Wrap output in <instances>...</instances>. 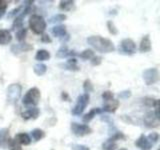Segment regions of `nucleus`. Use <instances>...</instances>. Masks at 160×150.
<instances>
[{
    "mask_svg": "<svg viewBox=\"0 0 160 150\" xmlns=\"http://www.w3.org/2000/svg\"><path fill=\"white\" fill-rule=\"evenodd\" d=\"M102 99L104 100V102H107V101H110V100L114 99V93L112 91H109V90H107V91H104L102 93Z\"/></svg>",
    "mask_w": 160,
    "mask_h": 150,
    "instance_id": "4c0bfd02",
    "label": "nucleus"
},
{
    "mask_svg": "<svg viewBox=\"0 0 160 150\" xmlns=\"http://www.w3.org/2000/svg\"><path fill=\"white\" fill-rule=\"evenodd\" d=\"M78 56L81 59H84V60H90L95 56V54H94V51L92 49H85L81 53L78 54Z\"/></svg>",
    "mask_w": 160,
    "mask_h": 150,
    "instance_id": "7c9ffc66",
    "label": "nucleus"
},
{
    "mask_svg": "<svg viewBox=\"0 0 160 150\" xmlns=\"http://www.w3.org/2000/svg\"><path fill=\"white\" fill-rule=\"evenodd\" d=\"M23 9H24V4H20L19 6H17L16 8H14V9H12L10 12H8V14H7V18H8V19L15 18V17L18 16V15L23 11Z\"/></svg>",
    "mask_w": 160,
    "mask_h": 150,
    "instance_id": "c85d7f7f",
    "label": "nucleus"
},
{
    "mask_svg": "<svg viewBox=\"0 0 160 150\" xmlns=\"http://www.w3.org/2000/svg\"><path fill=\"white\" fill-rule=\"evenodd\" d=\"M101 113H102L101 108H98V107H96V108H92L88 113H86V114H85L84 116L82 117V121H83L84 124H88L95 116H96V115L101 114Z\"/></svg>",
    "mask_w": 160,
    "mask_h": 150,
    "instance_id": "412c9836",
    "label": "nucleus"
},
{
    "mask_svg": "<svg viewBox=\"0 0 160 150\" xmlns=\"http://www.w3.org/2000/svg\"><path fill=\"white\" fill-rule=\"evenodd\" d=\"M89 100H90L89 94L84 93V94L79 95L76 100V104H75V106L71 110V114L74 115V116H79V115H81L84 112L86 106L89 104Z\"/></svg>",
    "mask_w": 160,
    "mask_h": 150,
    "instance_id": "39448f33",
    "label": "nucleus"
},
{
    "mask_svg": "<svg viewBox=\"0 0 160 150\" xmlns=\"http://www.w3.org/2000/svg\"><path fill=\"white\" fill-rule=\"evenodd\" d=\"M90 62L93 66H98L102 63V57L101 56H94L92 59H90Z\"/></svg>",
    "mask_w": 160,
    "mask_h": 150,
    "instance_id": "ea45409f",
    "label": "nucleus"
},
{
    "mask_svg": "<svg viewBox=\"0 0 160 150\" xmlns=\"http://www.w3.org/2000/svg\"><path fill=\"white\" fill-rule=\"evenodd\" d=\"M51 150H53V149H51Z\"/></svg>",
    "mask_w": 160,
    "mask_h": 150,
    "instance_id": "49530a36",
    "label": "nucleus"
},
{
    "mask_svg": "<svg viewBox=\"0 0 160 150\" xmlns=\"http://www.w3.org/2000/svg\"><path fill=\"white\" fill-rule=\"evenodd\" d=\"M72 150H90V148L86 145H82V144H72L71 145Z\"/></svg>",
    "mask_w": 160,
    "mask_h": 150,
    "instance_id": "a19ab883",
    "label": "nucleus"
},
{
    "mask_svg": "<svg viewBox=\"0 0 160 150\" xmlns=\"http://www.w3.org/2000/svg\"><path fill=\"white\" fill-rule=\"evenodd\" d=\"M40 114V109L38 107H32V108H28L27 110H25L21 113V117L23 120H35L37 119Z\"/></svg>",
    "mask_w": 160,
    "mask_h": 150,
    "instance_id": "ddd939ff",
    "label": "nucleus"
},
{
    "mask_svg": "<svg viewBox=\"0 0 160 150\" xmlns=\"http://www.w3.org/2000/svg\"><path fill=\"white\" fill-rule=\"evenodd\" d=\"M118 150H127L126 148H119Z\"/></svg>",
    "mask_w": 160,
    "mask_h": 150,
    "instance_id": "a18cd8bd",
    "label": "nucleus"
},
{
    "mask_svg": "<svg viewBox=\"0 0 160 150\" xmlns=\"http://www.w3.org/2000/svg\"><path fill=\"white\" fill-rule=\"evenodd\" d=\"M101 120H102V121H105V122H108L109 125L113 124V121H111V120H110V117L107 116V115H102V116H101Z\"/></svg>",
    "mask_w": 160,
    "mask_h": 150,
    "instance_id": "c03bdc74",
    "label": "nucleus"
},
{
    "mask_svg": "<svg viewBox=\"0 0 160 150\" xmlns=\"http://www.w3.org/2000/svg\"><path fill=\"white\" fill-rule=\"evenodd\" d=\"M144 124L148 128H156L159 126V119L155 117L153 111H148L144 116Z\"/></svg>",
    "mask_w": 160,
    "mask_h": 150,
    "instance_id": "9b49d317",
    "label": "nucleus"
},
{
    "mask_svg": "<svg viewBox=\"0 0 160 150\" xmlns=\"http://www.w3.org/2000/svg\"><path fill=\"white\" fill-rule=\"evenodd\" d=\"M120 105V102L119 100H116V99H112L110 100V101H107V102H104L103 104V107L101 108L102 112H106V113H115L116 112V110L118 109Z\"/></svg>",
    "mask_w": 160,
    "mask_h": 150,
    "instance_id": "f8f14e48",
    "label": "nucleus"
},
{
    "mask_svg": "<svg viewBox=\"0 0 160 150\" xmlns=\"http://www.w3.org/2000/svg\"><path fill=\"white\" fill-rule=\"evenodd\" d=\"M8 148L9 150H23L21 145L18 144L14 139H11L8 143Z\"/></svg>",
    "mask_w": 160,
    "mask_h": 150,
    "instance_id": "e433bc0d",
    "label": "nucleus"
},
{
    "mask_svg": "<svg viewBox=\"0 0 160 150\" xmlns=\"http://www.w3.org/2000/svg\"><path fill=\"white\" fill-rule=\"evenodd\" d=\"M51 33L53 34V36L60 38V39L63 38L64 36H66L68 34L66 30V26L63 24H59V25H56V26H53L51 29Z\"/></svg>",
    "mask_w": 160,
    "mask_h": 150,
    "instance_id": "6ab92c4d",
    "label": "nucleus"
},
{
    "mask_svg": "<svg viewBox=\"0 0 160 150\" xmlns=\"http://www.w3.org/2000/svg\"><path fill=\"white\" fill-rule=\"evenodd\" d=\"M78 55L74 50H70L66 44H62L61 47H60L57 52H56V57L60 59H64V58H75V56Z\"/></svg>",
    "mask_w": 160,
    "mask_h": 150,
    "instance_id": "9d476101",
    "label": "nucleus"
},
{
    "mask_svg": "<svg viewBox=\"0 0 160 150\" xmlns=\"http://www.w3.org/2000/svg\"><path fill=\"white\" fill-rule=\"evenodd\" d=\"M51 57V54L46 49H39L35 54V60H37L40 63L42 61H47Z\"/></svg>",
    "mask_w": 160,
    "mask_h": 150,
    "instance_id": "4be33fe9",
    "label": "nucleus"
},
{
    "mask_svg": "<svg viewBox=\"0 0 160 150\" xmlns=\"http://www.w3.org/2000/svg\"><path fill=\"white\" fill-rule=\"evenodd\" d=\"M58 66L61 67L62 69L69 70V71H79L80 70V67L77 65L76 58H68L66 62L59 63Z\"/></svg>",
    "mask_w": 160,
    "mask_h": 150,
    "instance_id": "4468645a",
    "label": "nucleus"
},
{
    "mask_svg": "<svg viewBox=\"0 0 160 150\" xmlns=\"http://www.w3.org/2000/svg\"><path fill=\"white\" fill-rule=\"evenodd\" d=\"M41 99V92L37 87L30 88L28 91L24 94L22 98V104L27 108L36 107Z\"/></svg>",
    "mask_w": 160,
    "mask_h": 150,
    "instance_id": "f03ea898",
    "label": "nucleus"
},
{
    "mask_svg": "<svg viewBox=\"0 0 160 150\" xmlns=\"http://www.w3.org/2000/svg\"><path fill=\"white\" fill-rule=\"evenodd\" d=\"M28 24L31 31L34 34H38V35L43 34L45 29L47 27V22L45 21V19L42 16H40L38 14H32L29 17Z\"/></svg>",
    "mask_w": 160,
    "mask_h": 150,
    "instance_id": "7ed1b4c3",
    "label": "nucleus"
},
{
    "mask_svg": "<svg viewBox=\"0 0 160 150\" xmlns=\"http://www.w3.org/2000/svg\"><path fill=\"white\" fill-rule=\"evenodd\" d=\"M118 148V144L116 142H110V141H105L102 143V150H116Z\"/></svg>",
    "mask_w": 160,
    "mask_h": 150,
    "instance_id": "473e14b6",
    "label": "nucleus"
},
{
    "mask_svg": "<svg viewBox=\"0 0 160 150\" xmlns=\"http://www.w3.org/2000/svg\"><path fill=\"white\" fill-rule=\"evenodd\" d=\"M146 137L148 139V141L151 143L152 145H154V144H156L158 142V140H159V134L157 132H151Z\"/></svg>",
    "mask_w": 160,
    "mask_h": 150,
    "instance_id": "c9c22d12",
    "label": "nucleus"
},
{
    "mask_svg": "<svg viewBox=\"0 0 160 150\" xmlns=\"http://www.w3.org/2000/svg\"><path fill=\"white\" fill-rule=\"evenodd\" d=\"M26 35H27V28H21V29H19L16 31V33H15V37H16V40L19 42V43H21L23 42L25 38H26Z\"/></svg>",
    "mask_w": 160,
    "mask_h": 150,
    "instance_id": "c756f323",
    "label": "nucleus"
},
{
    "mask_svg": "<svg viewBox=\"0 0 160 150\" xmlns=\"http://www.w3.org/2000/svg\"><path fill=\"white\" fill-rule=\"evenodd\" d=\"M31 50H33L32 45L29 43H25V42L13 44L11 48H10V51H11L12 54H14V55H19L20 53L28 52V51H31Z\"/></svg>",
    "mask_w": 160,
    "mask_h": 150,
    "instance_id": "1a4fd4ad",
    "label": "nucleus"
},
{
    "mask_svg": "<svg viewBox=\"0 0 160 150\" xmlns=\"http://www.w3.org/2000/svg\"><path fill=\"white\" fill-rule=\"evenodd\" d=\"M83 90H84V92L86 94H88L90 92H93L94 87H93V84H92L91 80H90V79H86L83 82Z\"/></svg>",
    "mask_w": 160,
    "mask_h": 150,
    "instance_id": "2f4dec72",
    "label": "nucleus"
},
{
    "mask_svg": "<svg viewBox=\"0 0 160 150\" xmlns=\"http://www.w3.org/2000/svg\"><path fill=\"white\" fill-rule=\"evenodd\" d=\"M137 47L136 43H135L131 38H125L123 39L119 44L118 51L119 53L124 55H132L136 52Z\"/></svg>",
    "mask_w": 160,
    "mask_h": 150,
    "instance_id": "423d86ee",
    "label": "nucleus"
},
{
    "mask_svg": "<svg viewBox=\"0 0 160 150\" xmlns=\"http://www.w3.org/2000/svg\"><path fill=\"white\" fill-rule=\"evenodd\" d=\"M9 1H4V0H0V19H1L5 13H6V10L8 8Z\"/></svg>",
    "mask_w": 160,
    "mask_h": 150,
    "instance_id": "f704fd0d",
    "label": "nucleus"
},
{
    "mask_svg": "<svg viewBox=\"0 0 160 150\" xmlns=\"http://www.w3.org/2000/svg\"><path fill=\"white\" fill-rule=\"evenodd\" d=\"M61 99L63 100V101H67V102H70L71 101V98H70L69 94L66 92V91H63L61 93Z\"/></svg>",
    "mask_w": 160,
    "mask_h": 150,
    "instance_id": "37998d69",
    "label": "nucleus"
},
{
    "mask_svg": "<svg viewBox=\"0 0 160 150\" xmlns=\"http://www.w3.org/2000/svg\"><path fill=\"white\" fill-rule=\"evenodd\" d=\"M75 6L73 0H61L59 2V9L61 11H71Z\"/></svg>",
    "mask_w": 160,
    "mask_h": 150,
    "instance_id": "5701e85b",
    "label": "nucleus"
},
{
    "mask_svg": "<svg viewBox=\"0 0 160 150\" xmlns=\"http://www.w3.org/2000/svg\"><path fill=\"white\" fill-rule=\"evenodd\" d=\"M12 41V35L8 29H0V45H7Z\"/></svg>",
    "mask_w": 160,
    "mask_h": 150,
    "instance_id": "aec40b11",
    "label": "nucleus"
},
{
    "mask_svg": "<svg viewBox=\"0 0 160 150\" xmlns=\"http://www.w3.org/2000/svg\"><path fill=\"white\" fill-rule=\"evenodd\" d=\"M143 80L146 85H153L159 81V71L157 68L151 67L145 69L142 73Z\"/></svg>",
    "mask_w": 160,
    "mask_h": 150,
    "instance_id": "0eeeda50",
    "label": "nucleus"
},
{
    "mask_svg": "<svg viewBox=\"0 0 160 150\" xmlns=\"http://www.w3.org/2000/svg\"><path fill=\"white\" fill-rule=\"evenodd\" d=\"M142 102L145 106H147V107H154V108L159 107V100L154 97L146 96L142 98Z\"/></svg>",
    "mask_w": 160,
    "mask_h": 150,
    "instance_id": "393cba45",
    "label": "nucleus"
},
{
    "mask_svg": "<svg viewBox=\"0 0 160 150\" xmlns=\"http://www.w3.org/2000/svg\"><path fill=\"white\" fill-rule=\"evenodd\" d=\"M11 140L9 135V128H2L0 129V147L7 148L8 143Z\"/></svg>",
    "mask_w": 160,
    "mask_h": 150,
    "instance_id": "a211bd4d",
    "label": "nucleus"
},
{
    "mask_svg": "<svg viewBox=\"0 0 160 150\" xmlns=\"http://www.w3.org/2000/svg\"><path fill=\"white\" fill-rule=\"evenodd\" d=\"M14 140L20 145H24V146H28V145L31 144V137L28 133L21 132V133H17L15 134Z\"/></svg>",
    "mask_w": 160,
    "mask_h": 150,
    "instance_id": "f3484780",
    "label": "nucleus"
},
{
    "mask_svg": "<svg viewBox=\"0 0 160 150\" xmlns=\"http://www.w3.org/2000/svg\"><path fill=\"white\" fill-rule=\"evenodd\" d=\"M135 146H137L138 148H140L141 150H150L152 148L153 145L148 141L147 137L145 136L144 134H141L138 137V139L135 141Z\"/></svg>",
    "mask_w": 160,
    "mask_h": 150,
    "instance_id": "dca6fc26",
    "label": "nucleus"
},
{
    "mask_svg": "<svg viewBox=\"0 0 160 150\" xmlns=\"http://www.w3.org/2000/svg\"><path fill=\"white\" fill-rule=\"evenodd\" d=\"M71 132L77 137H83L92 133V128L89 127L87 124H80L77 122H72L70 125Z\"/></svg>",
    "mask_w": 160,
    "mask_h": 150,
    "instance_id": "6e6552de",
    "label": "nucleus"
},
{
    "mask_svg": "<svg viewBox=\"0 0 160 150\" xmlns=\"http://www.w3.org/2000/svg\"><path fill=\"white\" fill-rule=\"evenodd\" d=\"M107 29H108V31L110 34H112V35H117L118 34V29L116 28V26H115V24L114 22L112 21V20H108L107 23Z\"/></svg>",
    "mask_w": 160,
    "mask_h": 150,
    "instance_id": "72a5a7b5",
    "label": "nucleus"
},
{
    "mask_svg": "<svg viewBox=\"0 0 160 150\" xmlns=\"http://www.w3.org/2000/svg\"><path fill=\"white\" fill-rule=\"evenodd\" d=\"M66 19H67V15L66 14L58 13V14L53 15L52 17H50L48 19V23H59V22L65 21Z\"/></svg>",
    "mask_w": 160,
    "mask_h": 150,
    "instance_id": "cd10ccee",
    "label": "nucleus"
},
{
    "mask_svg": "<svg viewBox=\"0 0 160 150\" xmlns=\"http://www.w3.org/2000/svg\"><path fill=\"white\" fill-rule=\"evenodd\" d=\"M131 91L130 90H124V91H121L120 93H118V98L119 99H128L129 97H131Z\"/></svg>",
    "mask_w": 160,
    "mask_h": 150,
    "instance_id": "58836bf2",
    "label": "nucleus"
},
{
    "mask_svg": "<svg viewBox=\"0 0 160 150\" xmlns=\"http://www.w3.org/2000/svg\"><path fill=\"white\" fill-rule=\"evenodd\" d=\"M118 140H126V135H125L123 132L121 131H117L113 133L112 135H110V137L107 139V141H110V142H116Z\"/></svg>",
    "mask_w": 160,
    "mask_h": 150,
    "instance_id": "bb28decb",
    "label": "nucleus"
},
{
    "mask_svg": "<svg viewBox=\"0 0 160 150\" xmlns=\"http://www.w3.org/2000/svg\"><path fill=\"white\" fill-rule=\"evenodd\" d=\"M40 41H41L42 43H51L52 42V39H51V37L49 36L48 34H45V33H43V34H41V38H40Z\"/></svg>",
    "mask_w": 160,
    "mask_h": 150,
    "instance_id": "79ce46f5",
    "label": "nucleus"
},
{
    "mask_svg": "<svg viewBox=\"0 0 160 150\" xmlns=\"http://www.w3.org/2000/svg\"><path fill=\"white\" fill-rule=\"evenodd\" d=\"M22 86L19 83L10 84L6 89V98L9 104H15L21 97Z\"/></svg>",
    "mask_w": 160,
    "mask_h": 150,
    "instance_id": "20e7f679",
    "label": "nucleus"
},
{
    "mask_svg": "<svg viewBox=\"0 0 160 150\" xmlns=\"http://www.w3.org/2000/svg\"><path fill=\"white\" fill-rule=\"evenodd\" d=\"M87 43L91 47H93L96 51L101 53H110L115 51V45L114 43L108 38H105L99 35H92L86 39Z\"/></svg>",
    "mask_w": 160,
    "mask_h": 150,
    "instance_id": "f257e3e1",
    "label": "nucleus"
},
{
    "mask_svg": "<svg viewBox=\"0 0 160 150\" xmlns=\"http://www.w3.org/2000/svg\"><path fill=\"white\" fill-rule=\"evenodd\" d=\"M152 45H151V40H150L149 34L144 35L142 37L141 41L139 44V51L141 53H147L149 51H151Z\"/></svg>",
    "mask_w": 160,
    "mask_h": 150,
    "instance_id": "2eb2a0df",
    "label": "nucleus"
},
{
    "mask_svg": "<svg viewBox=\"0 0 160 150\" xmlns=\"http://www.w3.org/2000/svg\"><path fill=\"white\" fill-rule=\"evenodd\" d=\"M30 135H31V137L34 141H40V140H42L43 138H45V136H46V134H45L44 130L40 129V128H35L33 129L31 133H30Z\"/></svg>",
    "mask_w": 160,
    "mask_h": 150,
    "instance_id": "b1692460",
    "label": "nucleus"
},
{
    "mask_svg": "<svg viewBox=\"0 0 160 150\" xmlns=\"http://www.w3.org/2000/svg\"><path fill=\"white\" fill-rule=\"evenodd\" d=\"M33 71L37 76H43L47 72V66L44 63H37L33 66Z\"/></svg>",
    "mask_w": 160,
    "mask_h": 150,
    "instance_id": "a878e982",
    "label": "nucleus"
}]
</instances>
